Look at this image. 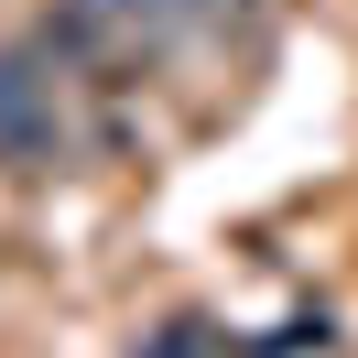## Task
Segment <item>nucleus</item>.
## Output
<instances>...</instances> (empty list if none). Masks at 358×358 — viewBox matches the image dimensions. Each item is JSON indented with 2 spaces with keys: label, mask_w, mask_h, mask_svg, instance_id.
I'll list each match as a JSON object with an SVG mask.
<instances>
[{
  "label": "nucleus",
  "mask_w": 358,
  "mask_h": 358,
  "mask_svg": "<svg viewBox=\"0 0 358 358\" xmlns=\"http://www.w3.org/2000/svg\"><path fill=\"white\" fill-rule=\"evenodd\" d=\"M55 163H66V109H55L44 44H11L0 55V174H55Z\"/></svg>",
  "instance_id": "f257e3e1"
},
{
  "label": "nucleus",
  "mask_w": 358,
  "mask_h": 358,
  "mask_svg": "<svg viewBox=\"0 0 358 358\" xmlns=\"http://www.w3.org/2000/svg\"><path fill=\"white\" fill-rule=\"evenodd\" d=\"M206 11H282V0H206Z\"/></svg>",
  "instance_id": "f03ea898"
}]
</instances>
